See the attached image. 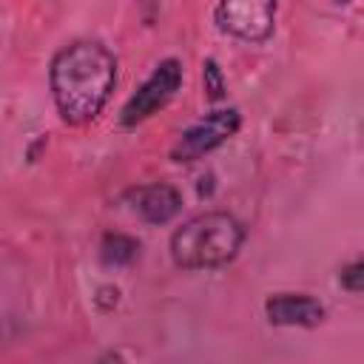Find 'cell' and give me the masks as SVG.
Wrapping results in <instances>:
<instances>
[{
  "label": "cell",
  "mask_w": 364,
  "mask_h": 364,
  "mask_svg": "<svg viewBox=\"0 0 364 364\" xmlns=\"http://www.w3.org/2000/svg\"><path fill=\"white\" fill-rule=\"evenodd\" d=\"M139 256V242L128 233H105L100 242V259L108 267H125Z\"/></svg>",
  "instance_id": "ba28073f"
},
{
  "label": "cell",
  "mask_w": 364,
  "mask_h": 364,
  "mask_svg": "<svg viewBox=\"0 0 364 364\" xmlns=\"http://www.w3.org/2000/svg\"><path fill=\"white\" fill-rule=\"evenodd\" d=\"M48 80L63 122L85 125L105 108L117 85V57L100 40H77L54 54Z\"/></svg>",
  "instance_id": "6da1fadb"
},
{
  "label": "cell",
  "mask_w": 364,
  "mask_h": 364,
  "mask_svg": "<svg viewBox=\"0 0 364 364\" xmlns=\"http://www.w3.org/2000/svg\"><path fill=\"white\" fill-rule=\"evenodd\" d=\"M179 85H182V63L173 60V57L162 60V63L151 71V77H148V80L131 94V100L122 105L119 122H122L125 128L145 122L148 117H154L159 108H165V105L171 102V97L179 91Z\"/></svg>",
  "instance_id": "277c9868"
},
{
  "label": "cell",
  "mask_w": 364,
  "mask_h": 364,
  "mask_svg": "<svg viewBox=\"0 0 364 364\" xmlns=\"http://www.w3.org/2000/svg\"><path fill=\"white\" fill-rule=\"evenodd\" d=\"M245 242V228L225 210H205L188 219L171 236V259L182 270L222 267L236 259Z\"/></svg>",
  "instance_id": "7a4b0ae2"
},
{
  "label": "cell",
  "mask_w": 364,
  "mask_h": 364,
  "mask_svg": "<svg viewBox=\"0 0 364 364\" xmlns=\"http://www.w3.org/2000/svg\"><path fill=\"white\" fill-rule=\"evenodd\" d=\"M202 85H205V97L210 102H219L225 97V74L213 57H208L202 63Z\"/></svg>",
  "instance_id": "9c48e42d"
},
{
  "label": "cell",
  "mask_w": 364,
  "mask_h": 364,
  "mask_svg": "<svg viewBox=\"0 0 364 364\" xmlns=\"http://www.w3.org/2000/svg\"><path fill=\"white\" fill-rule=\"evenodd\" d=\"M134 210L148 222V225H165L182 210V193L168 185V182H154L142 185L131 193Z\"/></svg>",
  "instance_id": "52a82bcc"
},
{
  "label": "cell",
  "mask_w": 364,
  "mask_h": 364,
  "mask_svg": "<svg viewBox=\"0 0 364 364\" xmlns=\"http://www.w3.org/2000/svg\"><path fill=\"white\" fill-rule=\"evenodd\" d=\"M264 316L279 327H316L324 321V307L307 293H276L264 301Z\"/></svg>",
  "instance_id": "8992f818"
},
{
  "label": "cell",
  "mask_w": 364,
  "mask_h": 364,
  "mask_svg": "<svg viewBox=\"0 0 364 364\" xmlns=\"http://www.w3.org/2000/svg\"><path fill=\"white\" fill-rule=\"evenodd\" d=\"M97 307L100 310H114L117 307V301H119V290L117 287H111V284H105V287H100L97 290Z\"/></svg>",
  "instance_id": "8fae6325"
},
{
  "label": "cell",
  "mask_w": 364,
  "mask_h": 364,
  "mask_svg": "<svg viewBox=\"0 0 364 364\" xmlns=\"http://www.w3.org/2000/svg\"><path fill=\"white\" fill-rule=\"evenodd\" d=\"M336 3H350V0H336Z\"/></svg>",
  "instance_id": "7c38bea8"
},
{
  "label": "cell",
  "mask_w": 364,
  "mask_h": 364,
  "mask_svg": "<svg viewBox=\"0 0 364 364\" xmlns=\"http://www.w3.org/2000/svg\"><path fill=\"white\" fill-rule=\"evenodd\" d=\"M242 125V114L236 108H219L210 111L208 117L196 119L191 128L182 131V136L173 142L171 148V159L179 165L196 162L205 154H210L213 148H219L222 142H228Z\"/></svg>",
  "instance_id": "3957f363"
},
{
  "label": "cell",
  "mask_w": 364,
  "mask_h": 364,
  "mask_svg": "<svg viewBox=\"0 0 364 364\" xmlns=\"http://www.w3.org/2000/svg\"><path fill=\"white\" fill-rule=\"evenodd\" d=\"M216 26L245 43H264L276 28V0H219Z\"/></svg>",
  "instance_id": "5b68a950"
},
{
  "label": "cell",
  "mask_w": 364,
  "mask_h": 364,
  "mask_svg": "<svg viewBox=\"0 0 364 364\" xmlns=\"http://www.w3.org/2000/svg\"><path fill=\"white\" fill-rule=\"evenodd\" d=\"M338 279H341V287H347L350 293H361V287H364V264L361 262L347 264Z\"/></svg>",
  "instance_id": "30bf717a"
}]
</instances>
